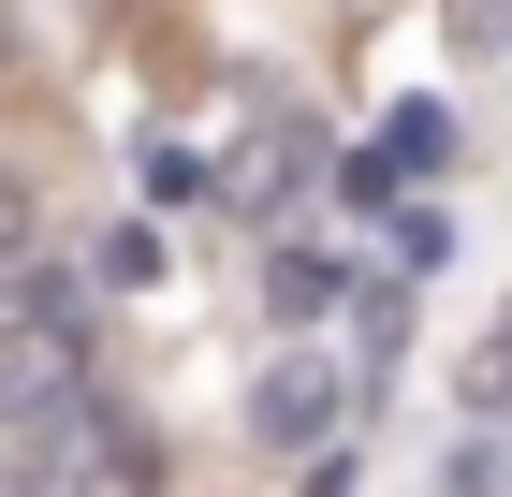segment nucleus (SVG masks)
I'll return each mask as SVG.
<instances>
[{"instance_id":"20e7f679","label":"nucleus","mask_w":512,"mask_h":497,"mask_svg":"<svg viewBox=\"0 0 512 497\" xmlns=\"http://www.w3.org/2000/svg\"><path fill=\"white\" fill-rule=\"evenodd\" d=\"M249 424H264L278 454H322V439L352 424V381H337L322 351H278V366H264V395H249Z\"/></svg>"},{"instance_id":"f03ea898","label":"nucleus","mask_w":512,"mask_h":497,"mask_svg":"<svg viewBox=\"0 0 512 497\" xmlns=\"http://www.w3.org/2000/svg\"><path fill=\"white\" fill-rule=\"evenodd\" d=\"M15 497H161V439L103 395H59L15 424Z\"/></svg>"},{"instance_id":"7ed1b4c3","label":"nucleus","mask_w":512,"mask_h":497,"mask_svg":"<svg viewBox=\"0 0 512 497\" xmlns=\"http://www.w3.org/2000/svg\"><path fill=\"white\" fill-rule=\"evenodd\" d=\"M293 176H308V117H293V103H249V132L205 161V205L264 220V205H293Z\"/></svg>"},{"instance_id":"39448f33","label":"nucleus","mask_w":512,"mask_h":497,"mask_svg":"<svg viewBox=\"0 0 512 497\" xmlns=\"http://www.w3.org/2000/svg\"><path fill=\"white\" fill-rule=\"evenodd\" d=\"M469 395H483V410H498V395H512V322H498V351H483V366H469Z\"/></svg>"},{"instance_id":"f257e3e1","label":"nucleus","mask_w":512,"mask_h":497,"mask_svg":"<svg viewBox=\"0 0 512 497\" xmlns=\"http://www.w3.org/2000/svg\"><path fill=\"white\" fill-rule=\"evenodd\" d=\"M88 337H103V307H88L74 264H15L0 278V424L88 395Z\"/></svg>"},{"instance_id":"423d86ee","label":"nucleus","mask_w":512,"mask_h":497,"mask_svg":"<svg viewBox=\"0 0 512 497\" xmlns=\"http://www.w3.org/2000/svg\"><path fill=\"white\" fill-rule=\"evenodd\" d=\"M15 234H30V220H15V191H0V278H15Z\"/></svg>"},{"instance_id":"0eeeda50","label":"nucleus","mask_w":512,"mask_h":497,"mask_svg":"<svg viewBox=\"0 0 512 497\" xmlns=\"http://www.w3.org/2000/svg\"><path fill=\"white\" fill-rule=\"evenodd\" d=\"M74 15H118V0H74Z\"/></svg>"}]
</instances>
